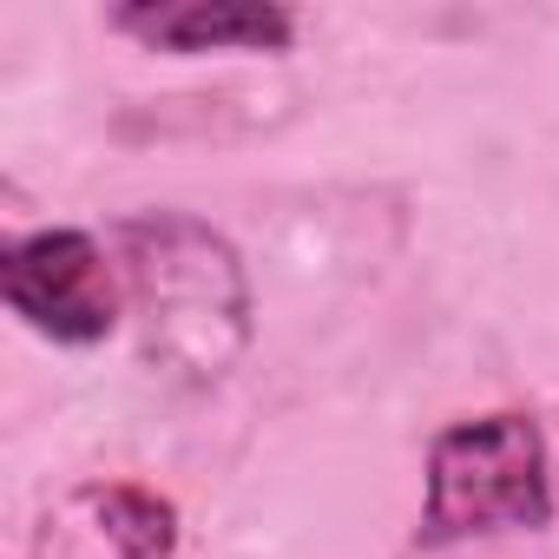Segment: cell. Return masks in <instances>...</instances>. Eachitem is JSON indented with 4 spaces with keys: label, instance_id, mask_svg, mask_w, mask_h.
Wrapping results in <instances>:
<instances>
[{
    "label": "cell",
    "instance_id": "6da1fadb",
    "mask_svg": "<svg viewBox=\"0 0 559 559\" xmlns=\"http://www.w3.org/2000/svg\"><path fill=\"white\" fill-rule=\"evenodd\" d=\"M112 243H119L126 304L139 310L145 330V356L191 389L224 382L257 336L250 270L237 243L217 224L171 204L132 211L112 230Z\"/></svg>",
    "mask_w": 559,
    "mask_h": 559
},
{
    "label": "cell",
    "instance_id": "7a4b0ae2",
    "mask_svg": "<svg viewBox=\"0 0 559 559\" xmlns=\"http://www.w3.org/2000/svg\"><path fill=\"white\" fill-rule=\"evenodd\" d=\"M539 526H552V454H546V428L526 408L461 415L428 441L415 546L441 552V546L539 533Z\"/></svg>",
    "mask_w": 559,
    "mask_h": 559
},
{
    "label": "cell",
    "instance_id": "3957f363",
    "mask_svg": "<svg viewBox=\"0 0 559 559\" xmlns=\"http://www.w3.org/2000/svg\"><path fill=\"white\" fill-rule=\"evenodd\" d=\"M0 297L53 349H99L126 317V276L80 224L21 230L0 250Z\"/></svg>",
    "mask_w": 559,
    "mask_h": 559
},
{
    "label": "cell",
    "instance_id": "277c9868",
    "mask_svg": "<svg viewBox=\"0 0 559 559\" xmlns=\"http://www.w3.org/2000/svg\"><path fill=\"white\" fill-rule=\"evenodd\" d=\"M112 34H126L145 53L204 60V53H290L304 21L284 0H119L106 14Z\"/></svg>",
    "mask_w": 559,
    "mask_h": 559
},
{
    "label": "cell",
    "instance_id": "5b68a950",
    "mask_svg": "<svg viewBox=\"0 0 559 559\" xmlns=\"http://www.w3.org/2000/svg\"><path fill=\"white\" fill-rule=\"evenodd\" d=\"M80 500L93 507V526L112 546V559H171L178 552L185 526H178V507L158 487H145V480H93Z\"/></svg>",
    "mask_w": 559,
    "mask_h": 559
}]
</instances>
